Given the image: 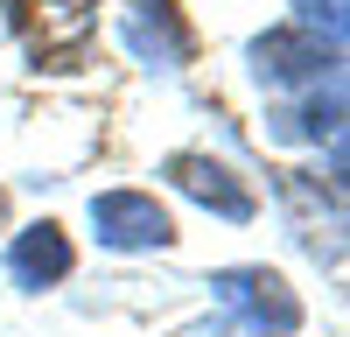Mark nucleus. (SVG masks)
I'll use <instances>...</instances> for the list:
<instances>
[{
    "mask_svg": "<svg viewBox=\"0 0 350 337\" xmlns=\"http://www.w3.org/2000/svg\"><path fill=\"white\" fill-rule=\"evenodd\" d=\"M211 288H217L224 309L252 316L259 337H287V330L301 323V302H295V288H287L273 267H224V274H211Z\"/></svg>",
    "mask_w": 350,
    "mask_h": 337,
    "instance_id": "nucleus-3",
    "label": "nucleus"
},
{
    "mask_svg": "<svg viewBox=\"0 0 350 337\" xmlns=\"http://www.w3.org/2000/svg\"><path fill=\"white\" fill-rule=\"evenodd\" d=\"M280 204H287V218H295V232H301V246L315 253V260H323V253H329V260H336V232H343V211H336V197H329V204H323V190H315L308 176H301V168H280Z\"/></svg>",
    "mask_w": 350,
    "mask_h": 337,
    "instance_id": "nucleus-6",
    "label": "nucleus"
},
{
    "mask_svg": "<svg viewBox=\"0 0 350 337\" xmlns=\"http://www.w3.org/2000/svg\"><path fill=\"white\" fill-rule=\"evenodd\" d=\"M301 28H323V42L343 49V0H301Z\"/></svg>",
    "mask_w": 350,
    "mask_h": 337,
    "instance_id": "nucleus-9",
    "label": "nucleus"
},
{
    "mask_svg": "<svg viewBox=\"0 0 350 337\" xmlns=\"http://www.w3.org/2000/svg\"><path fill=\"white\" fill-rule=\"evenodd\" d=\"M92 232L112 253H161V246H175V218L148 190H105V197H92Z\"/></svg>",
    "mask_w": 350,
    "mask_h": 337,
    "instance_id": "nucleus-1",
    "label": "nucleus"
},
{
    "mask_svg": "<svg viewBox=\"0 0 350 337\" xmlns=\"http://www.w3.org/2000/svg\"><path fill=\"white\" fill-rule=\"evenodd\" d=\"M336 127H343V84L329 77V92L323 99H308L301 112H280V120H273V134H301V140H336Z\"/></svg>",
    "mask_w": 350,
    "mask_h": 337,
    "instance_id": "nucleus-8",
    "label": "nucleus"
},
{
    "mask_svg": "<svg viewBox=\"0 0 350 337\" xmlns=\"http://www.w3.org/2000/svg\"><path fill=\"white\" fill-rule=\"evenodd\" d=\"M336 56H343L336 42H323L301 21H287V28H267V36L252 42V71H259V84L287 92V84H315L323 71H336Z\"/></svg>",
    "mask_w": 350,
    "mask_h": 337,
    "instance_id": "nucleus-2",
    "label": "nucleus"
},
{
    "mask_svg": "<svg viewBox=\"0 0 350 337\" xmlns=\"http://www.w3.org/2000/svg\"><path fill=\"white\" fill-rule=\"evenodd\" d=\"M77 267V246H70V232L64 225H28V232H14V246H8V274L21 281V288H56Z\"/></svg>",
    "mask_w": 350,
    "mask_h": 337,
    "instance_id": "nucleus-5",
    "label": "nucleus"
},
{
    "mask_svg": "<svg viewBox=\"0 0 350 337\" xmlns=\"http://www.w3.org/2000/svg\"><path fill=\"white\" fill-rule=\"evenodd\" d=\"M28 21H36V49L56 56V49H77L98 21V0H28Z\"/></svg>",
    "mask_w": 350,
    "mask_h": 337,
    "instance_id": "nucleus-7",
    "label": "nucleus"
},
{
    "mask_svg": "<svg viewBox=\"0 0 350 337\" xmlns=\"http://www.w3.org/2000/svg\"><path fill=\"white\" fill-rule=\"evenodd\" d=\"M161 176H168L175 190H183V197H196L203 211L231 218V225H245V218L259 211V204H252V190H245L239 176H231L224 162H211V155H189V148H183V155H168V162H161Z\"/></svg>",
    "mask_w": 350,
    "mask_h": 337,
    "instance_id": "nucleus-4",
    "label": "nucleus"
}]
</instances>
